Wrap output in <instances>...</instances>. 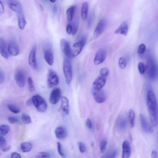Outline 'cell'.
<instances>
[{"label": "cell", "mask_w": 158, "mask_h": 158, "mask_svg": "<svg viewBox=\"0 0 158 158\" xmlns=\"http://www.w3.org/2000/svg\"><path fill=\"white\" fill-rule=\"evenodd\" d=\"M146 103L151 124L152 127H156L158 124V107L156 96L152 90H149L147 92Z\"/></svg>", "instance_id": "6da1fadb"}, {"label": "cell", "mask_w": 158, "mask_h": 158, "mask_svg": "<svg viewBox=\"0 0 158 158\" xmlns=\"http://www.w3.org/2000/svg\"><path fill=\"white\" fill-rule=\"evenodd\" d=\"M63 71L66 83L69 84L71 83L73 77L72 62L70 59L65 58L63 63Z\"/></svg>", "instance_id": "7a4b0ae2"}, {"label": "cell", "mask_w": 158, "mask_h": 158, "mask_svg": "<svg viewBox=\"0 0 158 158\" xmlns=\"http://www.w3.org/2000/svg\"><path fill=\"white\" fill-rule=\"evenodd\" d=\"M33 104L37 110L40 113H44L47 110V105L45 100L40 96L36 95L32 99Z\"/></svg>", "instance_id": "3957f363"}, {"label": "cell", "mask_w": 158, "mask_h": 158, "mask_svg": "<svg viewBox=\"0 0 158 158\" xmlns=\"http://www.w3.org/2000/svg\"><path fill=\"white\" fill-rule=\"evenodd\" d=\"M147 68L149 79L153 81L156 80L157 78V68L156 62L152 59L148 60Z\"/></svg>", "instance_id": "277c9868"}, {"label": "cell", "mask_w": 158, "mask_h": 158, "mask_svg": "<svg viewBox=\"0 0 158 158\" xmlns=\"http://www.w3.org/2000/svg\"><path fill=\"white\" fill-rule=\"evenodd\" d=\"M59 79L56 72L53 70H48L47 75V83L49 88L54 87L59 83Z\"/></svg>", "instance_id": "5b68a950"}, {"label": "cell", "mask_w": 158, "mask_h": 158, "mask_svg": "<svg viewBox=\"0 0 158 158\" xmlns=\"http://www.w3.org/2000/svg\"><path fill=\"white\" fill-rule=\"evenodd\" d=\"M60 47L62 51L68 58L72 59L74 58L72 50L67 40L63 39L61 40Z\"/></svg>", "instance_id": "8992f818"}, {"label": "cell", "mask_w": 158, "mask_h": 158, "mask_svg": "<svg viewBox=\"0 0 158 158\" xmlns=\"http://www.w3.org/2000/svg\"><path fill=\"white\" fill-rule=\"evenodd\" d=\"M107 23V21L105 19L103 18L99 21L94 32V39H97L101 35L106 29Z\"/></svg>", "instance_id": "52a82bcc"}, {"label": "cell", "mask_w": 158, "mask_h": 158, "mask_svg": "<svg viewBox=\"0 0 158 158\" xmlns=\"http://www.w3.org/2000/svg\"><path fill=\"white\" fill-rule=\"evenodd\" d=\"M86 42V39L85 36L82 37L78 42L73 45L72 50L74 57H75L79 55L82 51Z\"/></svg>", "instance_id": "ba28073f"}, {"label": "cell", "mask_w": 158, "mask_h": 158, "mask_svg": "<svg viewBox=\"0 0 158 158\" xmlns=\"http://www.w3.org/2000/svg\"><path fill=\"white\" fill-rule=\"evenodd\" d=\"M140 119L142 128L146 133H152L153 131V127L147 118L143 114L140 115Z\"/></svg>", "instance_id": "9c48e42d"}, {"label": "cell", "mask_w": 158, "mask_h": 158, "mask_svg": "<svg viewBox=\"0 0 158 158\" xmlns=\"http://www.w3.org/2000/svg\"><path fill=\"white\" fill-rule=\"evenodd\" d=\"M37 48L36 44H34L29 57V64L30 67L34 70L37 69L38 67L36 57Z\"/></svg>", "instance_id": "30bf717a"}, {"label": "cell", "mask_w": 158, "mask_h": 158, "mask_svg": "<svg viewBox=\"0 0 158 158\" xmlns=\"http://www.w3.org/2000/svg\"><path fill=\"white\" fill-rule=\"evenodd\" d=\"M44 57L47 63L49 65H53L54 57L50 45L46 44L44 47Z\"/></svg>", "instance_id": "8fae6325"}, {"label": "cell", "mask_w": 158, "mask_h": 158, "mask_svg": "<svg viewBox=\"0 0 158 158\" xmlns=\"http://www.w3.org/2000/svg\"><path fill=\"white\" fill-rule=\"evenodd\" d=\"M15 82L20 87H24L26 84V76L25 72L22 70H19L15 75Z\"/></svg>", "instance_id": "7c38bea8"}, {"label": "cell", "mask_w": 158, "mask_h": 158, "mask_svg": "<svg viewBox=\"0 0 158 158\" xmlns=\"http://www.w3.org/2000/svg\"><path fill=\"white\" fill-rule=\"evenodd\" d=\"M92 93L94 99L98 103H103L107 99L106 94L102 89L98 90L93 89Z\"/></svg>", "instance_id": "4fadbf2b"}, {"label": "cell", "mask_w": 158, "mask_h": 158, "mask_svg": "<svg viewBox=\"0 0 158 158\" xmlns=\"http://www.w3.org/2000/svg\"><path fill=\"white\" fill-rule=\"evenodd\" d=\"M107 52L103 49H100L97 52L94 59V63L96 65H99L103 63L106 59Z\"/></svg>", "instance_id": "5bb4252c"}, {"label": "cell", "mask_w": 158, "mask_h": 158, "mask_svg": "<svg viewBox=\"0 0 158 158\" xmlns=\"http://www.w3.org/2000/svg\"><path fill=\"white\" fill-rule=\"evenodd\" d=\"M8 50L10 54L13 56H16L19 54L20 49L19 45L15 40H13L9 42Z\"/></svg>", "instance_id": "9a60e30c"}, {"label": "cell", "mask_w": 158, "mask_h": 158, "mask_svg": "<svg viewBox=\"0 0 158 158\" xmlns=\"http://www.w3.org/2000/svg\"><path fill=\"white\" fill-rule=\"evenodd\" d=\"M61 95V91L59 89H54L50 94L49 97L50 102L53 105L57 104L60 99Z\"/></svg>", "instance_id": "2e32d148"}, {"label": "cell", "mask_w": 158, "mask_h": 158, "mask_svg": "<svg viewBox=\"0 0 158 158\" xmlns=\"http://www.w3.org/2000/svg\"><path fill=\"white\" fill-rule=\"evenodd\" d=\"M106 77L99 76L95 80L93 84V89L98 90L102 89L106 82Z\"/></svg>", "instance_id": "e0dca14e"}, {"label": "cell", "mask_w": 158, "mask_h": 158, "mask_svg": "<svg viewBox=\"0 0 158 158\" xmlns=\"http://www.w3.org/2000/svg\"><path fill=\"white\" fill-rule=\"evenodd\" d=\"M8 2L9 8L17 14L23 12L22 7L18 1L12 0L8 1Z\"/></svg>", "instance_id": "ac0fdd59"}, {"label": "cell", "mask_w": 158, "mask_h": 158, "mask_svg": "<svg viewBox=\"0 0 158 158\" xmlns=\"http://www.w3.org/2000/svg\"><path fill=\"white\" fill-rule=\"evenodd\" d=\"M127 119L126 116L121 115L118 118L116 125L118 129L122 131L126 129L127 126Z\"/></svg>", "instance_id": "d6986e66"}, {"label": "cell", "mask_w": 158, "mask_h": 158, "mask_svg": "<svg viewBox=\"0 0 158 158\" xmlns=\"http://www.w3.org/2000/svg\"><path fill=\"white\" fill-rule=\"evenodd\" d=\"M122 158H129L131 155L130 144L127 140H125L122 144Z\"/></svg>", "instance_id": "ffe728a7"}, {"label": "cell", "mask_w": 158, "mask_h": 158, "mask_svg": "<svg viewBox=\"0 0 158 158\" xmlns=\"http://www.w3.org/2000/svg\"><path fill=\"white\" fill-rule=\"evenodd\" d=\"M129 30V26L127 23L124 21L118 28L115 31V33L126 36Z\"/></svg>", "instance_id": "44dd1931"}, {"label": "cell", "mask_w": 158, "mask_h": 158, "mask_svg": "<svg viewBox=\"0 0 158 158\" xmlns=\"http://www.w3.org/2000/svg\"><path fill=\"white\" fill-rule=\"evenodd\" d=\"M55 134L57 138L60 140L65 139L67 136V132L64 127L60 126L57 127L55 130Z\"/></svg>", "instance_id": "7402d4cb"}, {"label": "cell", "mask_w": 158, "mask_h": 158, "mask_svg": "<svg viewBox=\"0 0 158 158\" xmlns=\"http://www.w3.org/2000/svg\"><path fill=\"white\" fill-rule=\"evenodd\" d=\"M0 54L4 58L6 59H8V55L5 43L2 38H0Z\"/></svg>", "instance_id": "603a6c76"}, {"label": "cell", "mask_w": 158, "mask_h": 158, "mask_svg": "<svg viewBox=\"0 0 158 158\" xmlns=\"http://www.w3.org/2000/svg\"><path fill=\"white\" fill-rule=\"evenodd\" d=\"M61 108L62 111L67 115L69 112V101L67 98L62 96L61 99Z\"/></svg>", "instance_id": "cb8c5ba5"}, {"label": "cell", "mask_w": 158, "mask_h": 158, "mask_svg": "<svg viewBox=\"0 0 158 158\" xmlns=\"http://www.w3.org/2000/svg\"><path fill=\"white\" fill-rule=\"evenodd\" d=\"M18 24L19 28L22 30H24L27 24L23 12L17 14Z\"/></svg>", "instance_id": "d4e9b609"}, {"label": "cell", "mask_w": 158, "mask_h": 158, "mask_svg": "<svg viewBox=\"0 0 158 158\" xmlns=\"http://www.w3.org/2000/svg\"><path fill=\"white\" fill-rule=\"evenodd\" d=\"M89 10V4L87 2H85L82 5L81 10V17L82 20H85L87 19Z\"/></svg>", "instance_id": "484cf974"}, {"label": "cell", "mask_w": 158, "mask_h": 158, "mask_svg": "<svg viewBox=\"0 0 158 158\" xmlns=\"http://www.w3.org/2000/svg\"><path fill=\"white\" fill-rule=\"evenodd\" d=\"M32 145L29 142H24L20 145V149L22 152L24 153L30 151L32 149Z\"/></svg>", "instance_id": "4316f807"}, {"label": "cell", "mask_w": 158, "mask_h": 158, "mask_svg": "<svg viewBox=\"0 0 158 158\" xmlns=\"http://www.w3.org/2000/svg\"><path fill=\"white\" fill-rule=\"evenodd\" d=\"M76 9V6H73L69 8L66 10L67 18L69 22H71L72 21Z\"/></svg>", "instance_id": "83f0119b"}, {"label": "cell", "mask_w": 158, "mask_h": 158, "mask_svg": "<svg viewBox=\"0 0 158 158\" xmlns=\"http://www.w3.org/2000/svg\"><path fill=\"white\" fill-rule=\"evenodd\" d=\"M129 119L130 127L133 128L134 126L135 117V113L133 109H130L129 112Z\"/></svg>", "instance_id": "f1b7e54d"}, {"label": "cell", "mask_w": 158, "mask_h": 158, "mask_svg": "<svg viewBox=\"0 0 158 158\" xmlns=\"http://www.w3.org/2000/svg\"><path fill=\"white\" fill-rule=\"evenodd\" d=\"M10 127L9 126L4 125L0 126V135L5 136L9 132Z\"/></svg>", "instance_id": "f546056e"}, {"label": "cell", "mask_w": 158, "mask_h": 158, "mask_svg": "<svg viewBox=\"0 0 158 158\" xmlns=\"http://www.w3.org/2000/svg\"><path fill=\"white\" fill-rule=\"evenodd\" d=\"M22 119L23 123L25 124H29L32 122V119L30 116L27 114L23 113L22 116Z\"/></svg>", "instance_id": "4dcf8cb0"}, {"label": "cell", "mask_w": 158, "mask_h": 158, "mask_svg": "<svg viewBox=\"0 0 158 158\" xmlns=\"http://www.w3.org/2000/svg\"><path fill=\"white\" fill-rule=\"evenodd\" d=\"M108 142L107 140L103 139L102 140L100 145V150L101 153H104L106 151Z\"/></svg>", "instance_id": "1f68e13d"}, {"label": "cell", "mask_w": 158, "mask_h": 158, "mask_svg": "<svg viewBox=\"0 0 158 158\" xmlns=\"http://www.w3.org/2000/svg\"><path fill=\"white\" fill-rule=\"evenodd\" d=\"M8 109L14 114H18L20 112V109L15 105L9 104L8 105Z\"/></svg>", "instance_id": "d6a6232c"}, {"label": "cell", "mask_w": 158, "mask_h": 158, "mask_svg": "<svg viewBox=\"0 0 158 158\" xmlns=\"http://www.w3.org/2000/svg\"><path fill=\"white\" fill-rule=\"evenodd\" d=\"M138 69L140 73L142 75H143L146 72V66L144 63L140 62L138 64Z\"/></svg>", "instance_id": "836d02e7"}, {"label": "cell", "mask_w": 158, "mask_h": 158, "mask_svg": "<svg viewBox=\"0 0 158 158\" xmlns=\"http://www.w3.org/2000/svg\"><path fill=\"white\" fill-rule=\"evenodd\" d=\"M127 61L126 59L124 57L120 58L119 61V65L120 68L122 69H125L126 66Z\"/></svg>", "instance_id": "e575fe53"}, {"label": "cell", "mask_w": 158, "mask_h": 158, "mask_svg": "<svg viewBox=\"0 0 158 158\" xmlns=\"http://www.w3.org/2000/svg\"><path fill=\"white\" fill-rule=\"evenodd\" d=\"M37 158H51L50 153L47 152H40L37 154L36 156Z\"/></svg>", "instance_id": "d590c367"}, {"label": "cell", "mask_w": 158, "mask_h": 158, "mask_svg": "<svg viewBox=\"0 0 158 158\" xmlns=\"http://www.w3.org/2000/svg\"><path fill=\"white\" fill-rule=\"evenodd\" d=\"M28 81L30 91L31 92H34L35 90V89L33 82L31 77H29Z\"/></svg>", "instance_id": "8d00e7d4"}, {"label": "cell", "mask_w": 158, "mask_h": 158, "mask_svg": "<svg viewBox=\"0 0 158 158\" xmlns=\"http://www.w3.org/2000/svg\"><path fill=\"white\" fill-rule=\"evenodd\" d=\"M94 17V14L92 13H91L89 15L87 22V29H89L90 28L93 22Z\"/></svg>", "instance_id": "74e56055"}, {"label": "cell", "mask_w": 158, "mask_h": 158, "mask_svg": "<svg viewBox=\"0 0 158 158\" xmlns=\"http://www.w3.org/2000/svg\"><path fill=\"white\" fill-rule=\"evenodd\" d=\"M146 47L144 44H140L138 46V52L140 54L142 55L146 51Z\"/></svg>", "instance_id": "f35d334b"}, {"label": "cell", "mask_w": 158, "mask_h": 158, "mask_svg": "<svg viewBox=\"0 0 158 158\" xmlns=\"http://www.w3.org/2000/svg\"><path fill=\"white\" fill-rule=\"evenodd\" d=\"M7 142L5 139L0 135V148L3 150L6 147Z\"/></svg>", "instance_id": "ab89813d"}, {"label": "cell", "mask_w": 158, "mask_h": 158, "mask_svg": "<svg viewBox=\"0 0 158 158\" xmlns=\"http://www.w3.org/2000/svg\"><path fill=\"white\" fill-rule=\"evenodd\" d=\"M109 73V70L106 68H103L101 69L100 71V76L105 77L107 76Z\"/></svg>", "instance_id": "60d3db41"}, {"label": "cell", "mask_w": 158, "mask_h": 158, "mask_svg": "<svg viewBox=\"0 0 158 158\" xmlns=\"http://www.w3.org/2000/svg\"><path fill=\"white\" fill-rule=\"evenodd\" d=\"M57 149L59 154L63 158H65V155L63 151L61 144L59 142L57 143Z\"/></svg>", "instance_id": "b9f144b4"}, {"label": "cell", "mask_w": 158, "mask_h": 158, "mask_svg": "<svg viewBox=\"0 0 158 158\" xmlns=\"http://www.w3.org/2000/svg\"><path fill=\"white\" fill-rule=\"evenodd\" d=\"M8 120L9 123L14 124L19 122V120L17 118L13 116H10L8 118Z\"/></svg>", "instance_id": "7bdbcfd3"}, {"label": "cell", "mask_w": 158, "mask_h": 158, "mask_svg": "<svg viewBox=\"0 0 158 158\" xmlns=\"http://www.w3.org/2000/svg\"><path fill=\"white\" fill-rule=\"evenodd\" d=\"M71 24L72 25L73 29L72 35H75L78 31V24L77 22H75Z\"/></svg>", "instance_id": "ee69618b"}, {"label": "cell", "mask_w": 158, "mask_h": 158, "mask_svg": "<svg viewBox=\"0 0 158 158\" xmlns=\"http://www.w3.org/2000/svg\"><path fill=\"white\" fill-rule=\"evenodd\" d=\"M78 145L80 152L81 153L85 152L86 150L85 145L82 143L79 142L78 143Z\"/></svg>", "instance_id": "f6af8a7d"}, {"label": "cell", "mask_w": 158, "mask_h": 158, "mask_svg": "<svg viewBox=\"0 0 158 158\" xmlns=\"http://www.w3.org/2000/svg\"><path fill=\"white\" fill-rule=\"evenodd\" d=\"M72 24L71 23L68 24L66 27L67 33L69 35L72 34Z\"/></svg>", "instance_id": "bcb514c9"}, {"label": "cell", "mask_w": 158, "mask_h": 158, "mask_svg": "<svg viewBox=\"0 0 158 158\" xmlns=\"http://www.w3.org/2000/svg\"><path fill=\"white\" fill-rule=\"evenodd\" d=\"M5 80V76L3 72L0 70V84L4 83Z\"/></svg>", "instance_id": "7dc6e473"}, {"label": "cell", "mask_w": 158, "mask_h": 158, "mask_svg": "<svg viewBox=\"0 0 158 158\" xmlns=\"http://www.w3.org/2000/svg\"><path fill=\"white\" fill-rule=\"evenodd\" d=\"M86 125L88 128L90 129H92V121L89 118L87 119L86 121Z\"/></svg>", "instance_id": "c3c4849f"}, {"label": "cell", "mask_w": 158, "mask_h": 158, "mask_svg": "<svg viewBox=\"0 0 158 158\" xmlns=\"http://www.w3.org/2000/svg\"><path fill=\"white\" fill-rule=\"evenodd\" d=\"M10 158H22V157L19 153L14 152L12 153Z\"/></svg>", "instance_id": "681fc988"}, {"label": "cell", "mask_w": 158, "mask_h": 158, "mask_svg": "<svg viewBox=\"0 0 158 158\" xmlns=\"http://www.w3.org/2000/svg\"><path fill=\"white\" fill-rule=\"evenodd\" d=\"M5 12L4 7L2 2L0 1V15L3 14Z\"/></svg>", "instance_id": "f907efd6"}, {"label": "cell", "mask_w": 158, "mask_h": 158, "mask_svg": "<svg viewBox=\"0 0 158 158\" xmlns=\"http://www.w3.org/2000/svg\"><path fill=\"white\" fill-rule=\"evenodd\" d=\"M117 153V151L114 150L110 153V158H115Z\"/></svg>", "instance_id": "816d5d0a"}, {"label": "cell", "mask_w": 158, "mask_h": 158, "mask_svg": "<svg viewBox=\"0 0 158 158\" xmlns=\"http://www.w3.org/2000/svg\"><path fill=\"white\" fill-rule=\"evenodd\" d=\"M151 158H158L157 154L156 151L153 150L151 153Z\"/></svg>", "instance_id": "f5cc1de1"}, {"label": "cell", "mask_w": 158, "mask_h": 158, "mask_svg": "<svg viewBox=\"0 0 158 158\" xmlns=\"http://www.w3.org/2000/svg\"><path fill=\"white\" fill-rule=\"evenodd\" d=\"M11 148V147L10 146H9L7 147H6L2 150L4 152H7Z\"/></svg>", "instance_id": "db71d44e"}, {"label": "cell", "mask_w": 158, "mask_h": 158, "mask_svg": "<svg viewBox=\"0 0 158 158\" xmlns=\"http://www.w3.org/2000/svg\"><path fill=\"white\" fill-rule=\"evenodd\" d=\"M53 10L54 13L56 14L58 12V7L57 5H55L53 8Z\"/></svg>", "instance_id": "11a10c76"}, {"label": "cell", "mask_w": 158, "mask_h": 158, "mask_svg": "<svg viewBox=\"0 0 158 158\" xmlns=\"http://www.w3.org/2000/svg\"><path fill=\"white\" fill-rule=\"evenodd\" d=\"M110 153L109 152H108L103 156L102 158H110Z\"/></svg>", "instance_id": "9f6ffc18"}, {"label": "cell", "mask_w": 158, "mask_h": 158, "mask_svg": "<svg viewBox=\"0 0 158 158\" xmlns=\"http://www.w3.org/2000/svg\"><path fill=\"white\" fill-rule=\"evenodd\" d=\"M28 106H31L33 104L32 101V99H30L28 100L26 102Z\"/></svg>", "instance_id": "6f0895ef"}, {"label": "cell", "mask_w": 158, "mask_h": 158, "mask_svg": "<svg viewBox=\"0 0 158 158\" xmlns=\"http://www.w3.org/2000/svg\"><path fill=\"white\" fill-rule=\"evenodd\" d=\"M40 7L41 10L42 11H44V8H43V6L40 4Z\"/></svg>", "instance_id": "680465c9"}, {"label": "cell", "mask_w": 158, "mask_h": 158, "mask_svg": "<svg viewBox=\"0 0 158 158\" xmlns=\"http://www.w3.org/2000/svg\"><path fill=\"white\" fill-rule=\"evenodd\" d=\"M49 1L52 3H54L56 2L55 1Z\"/></svg>", "instance_id": "91938a15"}, {"label": "cell", "mask_w": 158, "mask_h": 158, "mask_svg": "<svg viewBox=\"0 0 158 158\" xmlns=\"http://www.w3.org/2000/svg\"><path fill=\"white\" fill-rule=\"evenodd\" d=\"M1 153H0V156H1Z\"/></svg>", "instance_id": "94428289"}]
</instances>
